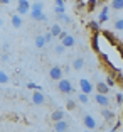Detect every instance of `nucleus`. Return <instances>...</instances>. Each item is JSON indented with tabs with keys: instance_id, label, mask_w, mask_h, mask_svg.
Masks as SVG:
<instances>
[{
	"instance_id": "obj_13",
	"label": "nucleus",
	"mask_w": 123,
	"mask_h": 132,
	"mask_svg": "<svg viewBox=\"0 0 123 132\" xmlns=\"http://www.w3.org/2000/svg\"><path fill=\"white\" fill-rule=\"evenodd\" d=\"M62 119H66V113L62 109H56L51 113V122H58V120H62Z\"/></svg>"
},
{
	"instance_id": "obj_31",
	"label": "nucleus",
	"mask_w": 123,
	"mask_h": 132,
	"mask_svg": "<svg viewBox=\"0 0 123 132\" xmlns=\"http://www.w3.org/2000/svg\"><path fill=\"white\" fill-rule=\"evenodd\" d=\"M54 12H56V14H64L66 5H56V7H54Z\"/></svg>"
},
{
	"instance_id": "obj_42",
	"label": "nucleus",
	"mask_w": 123,
	"mask_h": 132,
	"mask_svg": "<svg viewBox=\"0 0 123 132\" xmlns=\"http://www.w3.org/2000/svg\"><path fill=\"white\" fill-rule=\"evenodd\" d=\"M0 14H2V7H0Z\"/></svg>"
},
{
	"instance_id": "obj_33",
	"label": "nucleus",
	"mask_w": 123,
	"mask_h": 132,
	"mask_svg": "<svg viewBox=\"0 0 123 132\" xmlns=\"http://www.w3.org/2000/svg\"><path fill=\"white\" fill-rule=\"evenodd\" d=\"M120 129H121V119H118V122H116V124L113 125L111 132H116V130H120Z\"/></svg>"
},
{
	"instance_id": "obj_3",
	"label": "nucleus",
	"mask_w": 123,
	"mask_h": 132,
	"mask_svg": "<svg viewBox=\"0 0 123 132\" xmlns=\"http://www.w3.org/2000/svg\"><path fill=\"white\" fill-rule=\"evenodd\" d=\"M31 10V2L29 0H17V14L19 15H25Z\"/></svg>"
},
{
	"instance_id": "obj_14",
	"label": "nucleus",
	"mask_w": 123,
	"mask_h": 132,
	"mask_svg": "<svg viewBox=\"0 0 123 132\" xmlns=\"http://www.w3.org/2000/svg\"><path fill=\"white\" fill-rule=\"evenodd\" d=\"M29 14H31V17L34 20H37V22H46L47 20V15L44 14L42 10H39V12H32V10H29Z\"/></svg>"
},
{
	"instance_id": "obj_38",
	"label": "nucleus",
	"mask_w": 123,
	"mask_h": 132,
	"mask_svg": "<svg viewBox=\"0 0 123 132\" xmlns=\"http://www.w3.org/2000/svg\"><path fill=\"white\" fill-rule=\"evenodd\" d=\"M105 2H108V0H98V4H105Z\"/></svg>"
},
{
	"instance_id": "obj_18",
	"label": "nucleus",
	"mask_w": 123,
	"mask_h": 132,
	"mask_svg": "<svg viewBox=\"0 0 123 132\" xmlns=\"http://www.w3.org/2000/svg\"><path fill=\"white\" fill-rule=\"evenodd\" d=\"M94 88H96V93H101V95H108V92H110V88L105 81H98Z\"/></svg>"
},
{
	"instance_id": "obj_24",
	"label": "nucleus",
	"mask_w": 123,
	"mask_h": 132,
	"mask_svg": "<svg viewBox=\"0 0 123 132\" xmlns=\"http://www.w3.org/2000/svg\"><path fill=\"white\" fill-rule=\"evenodd\" d=\"M8 81H10V76H8L4 70H0V83H2V85H5V83H8Z\"/></svg>"
},
{
	"instance_id": "obj_27",
	"label": "nucleus",
	"mask_w": 123,
	"mask_h": 132,
	"mask_svg": "<svg viewBox=\"0 0 123 132\" xmlns=\"http://www.w3.org/2000/svg\"><path fill=\"white\" fill-rule=\"evenodd\" d=\"M66 109L73 112V110H76V109H78V103H76L74 100H68V102H66Z\"/></svg>"
},
{
	"instance_id": "obj_5",
	"label": "nucleus",
	"mask_w": 123,
	"mask_h": 132,
	"mask_svg": "<svg viewBox=\"0 0 123 132\" xmlns=\"http://www.w3.org/2000/svg\"><path fill=\"white\" fill-rule=\"evenodd\" d=\"M46 102H47L46 95H44L41 90H34V92H32V103L34 105H44Z\"/></svg>"
},
{
	"instance_id": "obj_19",
	"label": "nucleus",
	"mask_w": 123,
	"mask_h": 132,
	"mask_svg": "<svg viewBox=\"0 0 123 132\" xmlns=\"http://www.w3.org/2000/svg\"><path fill=\"white\" fill-rule=\"evenodd\" d=\"M101 115H103L105 120H113L115 119V113L110 110V107H101Z\"/></svg>"
},
{
	"instance_id": "obj_39",
	"label": "nucleus",
	"mask_w": 123,
	"mask_h": 132,
	"mask_svg": "<svg viewBox=\"0 0 123 132\" xmlns=\"http://www.w3.org/2000/svg\"><path fill=\"white\" fill-rule=\"evenodd\" d=\"M2 26H4V20H2V19H0V27H2Z\"/></svg>"
},
{
	"instance_id": "obj_21",
	"label": "nucleus",
	"mask_w": 123,
	"mask_h": 132,
	"mask_svg": "<svg viewBox=\"0 0 123 132\" xmlns=\"http://www.w3.org/2000/svg\"><path fill=\"white\" fill-rule=\"evenodd\" d=\"M110 7H111L113 10H116V12H121L123 10V0H111Z\"/></svg>"
},
{
	"instance_id": "obj_34",
	"label": "nucleus",
	"mask_w": 123,
	"mask_h": 132,
	"mask_svg": "<svg viewBox=\"0 0 123 132\" xmlns=\"http://www.w3.org/2000/svg\"><path fill=\"white\" fill-rule=\"evenodd\" d=\"M64 49H66V47L62 46V44H59V46H56V47H54V51H56L58 54H62V53H64Z\"/></svg>"
},
{
	"instance_id": "obj_35",
	"label": "nucleus",
	"mask_w": 123,
	"mask_h": 132,
	"mask_svg": "<svg viewBox=\"0 0 123 132\" xmlns=\"http://www.w3.org/2000/svg\"><path fill=\"white\" fill-rule=\"evenodd\" d=\"M44 39H46V43H51V41H52V36H51V32H46V34H44Z\"/></svg>"
},
{
	"instance_id": "obj_30",
	"label": "nucleus",
	"mask_w": 123,
	"mask_h": 132,
	"mask_svg": "<svg viewBox=\"0 0 123 132\" xmlns=\"http://www.w3.org/2000/svg\"><path fill=\"white\" fill-rule=\"evenodd\" d=\"M115 100H116V103H118V107L123 105V93H121V92H118V93L115 95Z\"/></svg>"
},
{
	"instance_id": "obj_40",
	"label": "nucleus",
	"mask_w": 123,
	"mask_h": 132,
	"mask_svg": "<svg viewBox=\"0 0 123 132\" xmlns=\"http://www.w3.org/2000/svg\"><path fill=\"white\" fill-rule=\"evenodd\" d=\"M84 132H93V130H89V129H88V130H84Z\"/></svg>"
},
{
	"instance_id": "obj_22",
	"label": "nucleus",
	"mask_w": 123,
	"mask_h": 132,
	"mask_svg": "<svg viewBox=\"0 0 123 132\" xmlns=\"http://www.w3.org/2000/svg\"><path fill=\"white\" fill-rule=\"evenodd\" d=\"M73 68H74V70H78V71L83 70V68H84V59H83V58H76L73 61Z\"/></svg>"
},
{
	"instance_id": "obj_11",
	"label": "nucleus",
	"mask_w": 123,
	"mask_h": 132,
	"mask_svg": "<svg viewBox=\"0 0 123 132\" xmlns=\"http://www.w3.org/2000/svg\"><path fill=\"white\" fill-rule=\"evenodd\" d=\"M94 100H96V103L100 105V107H110V98H108V95L96 93L94 95Z\"/></svg>"
},
{
	"instance_id": "obj_8",
	"label": "nucleus",
	"mask_w": 123,
	"mask_h": 132,
	"mask_svg": "<svg viewBox=\"0 0 123 132\" xmlns=\"http://www.w3.org/2000/svg\"><path fill=\"white\" fill-rule=\"evenodd\" d=\"M83 124H84L86 129H89V130H94V129L98 127L96 120H94V117H91L89 113H86V115L83 117Z\"/></svg>"
},
{
	"instance_id": "obj_7",
	"label": "nucleus",
	"mask_w": 123,
	"mask_h": 132,
	"mask_svg": "<svg viewBox=\"0 0 123 132\" xmlns=\"http://www.w3.org/2000/svg\"><path fill=\"white\" fill-rule=\"evenodd\" d=\"M89 44H91V49L93 53H101V47H100V32L98 34H91V37H89Z\"/></svg>"
},
{
	"instance_id": "obj_28",
	"label": "nucleus",
	"mask_w": 123,
	"mask_h": 132,
	"mask_svg": "<svg viewBox=\"0 0 123 132\" xmlns=\"http://www.w3.org/2000/svg\"><path fill=\"white\" fill-rule=\"evenodd\" d=\"M78 102H79V103H88V102H89V97L86 93H83V92H81V93L78 95Z\"/></svg>"
},
{
	"instance_id": "obj_32",
	"label": "nucleus",
	"mask_w": 123,
	"mask_h": 132,
	"mask_svg": "<svg viewBox=\"0 0 123 132\" xmlns=\"http://www.w3.org/2000/svg\"><path fill=\"white\" fill-rule=\"evenodd\" d=\"M27 88H29V90H41V92H42V88H41V86H39V85H35V83H27Z\"/></svg>"
},
{
	"instance_id": "obj_41",
	"label": "nucleus",
	"mask_w": 123,
	"mask_h": 132,
	"mask_svg": "<svg viewBox=\"0 0 123 132\" xmlns=\"http://www.w3.org/2000/svg\"><path fill=\"white\" fill-rule=\"evenodd\" d=\"M76 2H84V0H76Z\"/></svg>"
},
{
	"instance_id": "obj_1",
	"label": "nucleus",
	"mask_w": 123,
	"mask_h": 132,
	"mask_svg": "<svg viewBox=\"0 0 123 132\" xmlns=\"http://www.w3.org/2000/svg\"><path fill=\"white\" fill-rule=\"evenodd\" d=\"M58 88H59V92L64 93V95L74 93V86L71 85V81H69V80H66V78H61V80L58 81Z\"/></svg>"
},
{
	"instance_id": "obj_26",
	"label": "nucleus",
	"mask_w": 123,
	"mask_h": 132,
	"mask_svg": "<svg viewBox=\"0 0 123 132\" xmlns=\"http://www.w3.org/2000/svg\"><path fill=\"white\" fill-rule=\"evenodd\" d=\"M113 27H115V31H118V32L123 31V19L121 17H118V19L115 20V26H113Z\"/></svg>"
},
{
	"instance_id": "obj_23",
	"label": "nucleus",
	"mask_w": 123,
	"mask_h": 132,
	"mask_svg": "<svg viewBox=\"0 0 123 132\" xmlns=\"http://www.w3.org/2000/svg\"><path fill=\"white\" fill-rule=\"evenodd\" d=\"M34 43H35V47H37V49H42V47L47 44V43H46V39H44V36H37Z\"/></svg>"
},
{
	"instance_id": "obj_9",
	"label": "nucleus",
	"mask_w": 123,
	"mask_h": 132,
	"mask_svg": "<svg viewBox=\"0 0 123 132\" xmlns=\"http://www.w3.org/2000/svg\"><path fill=\"white\" fill-rule=\"evenodd\" d=\"M66 130H69V124L66 122V119L54 122V132H66Z\"/></svg>"
},
{
	"instance_id": "obj_4",
	"label": "nucleus",
	"mask_w": 123,
	"mask_h": 132,
	"mask_svg": "<svg viewBox=\"0 0 123 132\" xmlns=\"http://www.w3.org/2000/svg\"><path fill=\"white\" fill-rule=\"evenodd\" d=\"M79 88H81V92H83V93L89 95L93 90H94V85H93L89 80H86V78H81V80H79Z\"/></svg>"
},
{
	"instance_id": "obj_37",
	"label": "nucleus",
	"mask_w": 123,
	"mask_h": 132,
	"mask_svg": "<svg viewBox=\"0 0 123 132\" xmlns=\"http://www.w3.org/2000/svg\"><path fill=\"white\" fill-rule=\"evenodd\" d=\"M10 2H15V0H2V4H10Z\"/></svg>"
},
{
	"instance_id": "obj_6",
	"label": "nucleus",
	"mask_w": 123,
	"mask_h": 132,
	"mask_svg": "<svg viewBox=\"0 0 123 132\" xmlns=\"http://www.w3.org/2000/svg\"><path fill=\"white\" fill-rule=\"evenodd\" d=\"M49 78L54 81H59L62 78V68L61 66H51L49 68Z\"/></svg>"
},
{
	"instance_id": "obj_12",
	"label": "nucleus",
	"mask_w": 123,
	"mask_h": 132,
	"mask_svg": "<svg viewBox=\"0 0 123 132\" xmlns=\"http://www.w3.org/2000/svg\"><path fill=\"white\" fill-rule=\"evenodd\" d=\"M110 7H108L106 4H103V9H101V12H100V19H98V24H103V22H106L108 19H110Z\"/></svg>"
},
{
	"instance_id": "obj_10",
	"label": "nucleus",
	"mask_w": 123,
	"mask_h": 132,
	"mask_svg": "<svg viewBox=\"0 0 123 132\" xmlns=\"http://www.w3.org/2000/svg\"><path fill=\"white\" fill-rule=\"evenodd\" d=\"M10 22H12V27H15V29H20L24 26V19H22V15H19V14H12Z\"/></svg>"
},
{
	"instance_id": "obj_43",
	"label": "nucleus",
	"mask_w": 123,
	"mask_h": 132,
	"mask_svg": "<svg viewBox=\"0 0 123 132\" xmlns=\"http://www.w3.org/2000/svg\"><path fill=\"white\" fill-rule=\"evenodd\" d=\"M66 132H71V130H66Z\"/></svg>"
},
{
	"instance_id": "obj_17",
	"label": "nucleus",
	"mask_w": 123,
	"mask_h": 132,
	"mask_svg": "<svg viewBox=\"0 0 123 132\" xmlns=\"http://www.w3.org/2000/svg\"><path fill=\"white\" fill-rule=\"evenodd\" d=\"M98 7V0H84V10L86 14H91L94 12V9Z\"/></svg>"
},
{
	"instance_id": "obj_29",
	"label": "nucleus",
	"mask_w": 123,
	"mask_h": 132,
	"mask_svg": "<svg viewBox=\"0 0 123 132\" xmlns=\"http://www.w3.org/2000/svg\"><path fill=\"white\" fill-rule=\"evenodd\" d=\"M56 17H58V20H62V22H66V24L71 22V19L66 15V12H64V14H56Z\"/></svg>"
},
{
	"instance_id": "obj_16",
	"label": "nucleus",
	"mask_w": 123,
	"mask_h": 132,
	"mask_svg": "<svg viewBox=\"0 0 123 132\" xmlns=\"http://www.w3.org/2000/svg\"><path fill=\"white\" fill-rule=\"evenodd\" d=\"M61 44L66 47V49H68V47H73L74 44H76V39H74V36H69V34H68L66 37L61 39Z\"/></svg>"
},
{
	"instance_id": "obj_20",
	"label": "nucleus",
	"mask_w": 123,
	"mask_h": 132,
	"mask_svg": "<svg viewBox=\"0 0 123 132\" xmlns=\"http://www.w3.org/2000/svg\"><path fill=\"white\" fill-rule=\"evenodd\" d=\"M61 31H62L61 24H52V26H51V29H49V32H51V36H52V37H58V36L61 34Z\"/></svg>"
},
{
	"instance_id": "obj_15",
	"label": "nucleus",
	"mask_w": 123,
	"mask_h": 132,
	"mask_svg": "<svg viewBox=\"0 0 123 132\" xmlns=\"http://www.w3.org/2000/svg\"><path fill=\"white\" fill-rule=\"evenodd\" d=\"M86 27H88V31L91 32V34H98V32L101 31L100 24H98V20H89L88 24H86Z\"/></svg>"
},
{
	"instance_id": "obj_2",
	"label": "nucleus",
	"mask_w": 123,
	"mask_h": 132,
	"mask_svg": "<svg viewBox=\"0 0 123 132\" xmlns=\"http://www.w3.org/2000/svg\"><path fill=\"white\" fill-rule=\"evenodd\" d=\"M100 36H103V37L106 39L108 43H110V44H113V46H115V44H118V43H121V39H120V37H116V36H115V32L106 31V29H101V31H100Z\"/></svg>"
},
{
	"instance_id": "obj_36",
	"label": "nucleus",
	"mask_w": 123,
	"mask_h": 132,
	"mask_svg": "<svg viewBox=\"0 0 123 132\" xmlns=\"http://www.w3.org/2000/svg\"><path fill=\"white\" fill-rule=\"evenodd\" d=\"M56 2V5H64V0H54Z\"/></svg>"
},
{
	"instance_id": "obj_25",
	"label": "nucleus",
	"mask_w": 123,
	"mask_h": 132,
	"mask_svg": "<svg viewBox=\"0 0 123 132\" xmlns=\"http://www.w3.org/2000/svg\"><path fill=\"white\" fill-rule=\"evenodd\" d=\"M44 9V4L42 2H34V4H31V10L32 12H39Z\"/></svg>"
}]
</instances>
